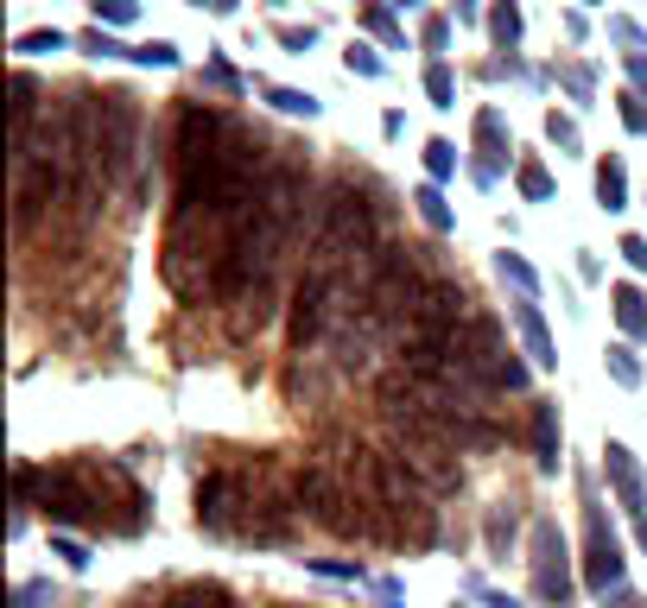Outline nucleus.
<instances>
[{
	"instance_id": "obj_27",
	"label": "nucleus",
	"mask_w": 647,
	"mask_h": 608,
	"mask_svg": "<svg viewBox=\"0 0 647 608\" xmlns=\"http://www.w3.org/2000/svg\"><path fill=\"white\" fill-rule=\"evenodd\" d=\"M134 64H152V71H172V64H179V45H166V38H152V45H141V51H134Z\"/></svg>"
},
{
	"instance_id": "obj_28",
	"label": "nucleus",
	"mask_w": 647,
	"mask_h": 608,
	"mask_svg": "<svg viewBox=\"0 0 647 608\" xmlns=\"http://www.w3.org/2000/svg\"><path fill=\"white\" fill-rule=\"evenodd\" d=\"M496 266H502V280H514L521 291H534V266H527L521 253H496Z\"/></svg>"
},
{
	"instance_id": "obj_10",
	"label": "nucleus",
	"mask_w": 647,
	"mask_h": 608,
	"mask_svg": "<svg viewBox=\"0 0 647 608\" xmlns=\"http://www.w3.org/2000/svg\"><path fill=\"white\" fill-rule=\"evenodd\" d=\"M242 507H248V469H210L197 482V526L204 533H242Z\"/></svg>"
},
{
	"instance_id": "obj_30",
	"label": "nucleus",
	"mask_w": 647,
	"mask_h": 608,
	"mask_svg": "<svg viewBox=\"0 0 647 608\" xmlns=\"http://www.w3.org/2000/svg\"><path fill=\"white\" fill-rule=\"evenodd\" d=\"M565 89H572V102H590V71H584V64H565Z\"/></svg>"
},
{
	"instance_id": "obj_22",
	"label": "nucleus",
	"mask_w": 647,
	"mask_h": 608,
	"mask_svg": "<svg viewBox=\"0 0 647 608\" xmlns=\"http://www.w3.org/2000/svg\"><path fill=\"white\" fill-rule=\"evenodd\" d=\"M362 26L375 38H388V45H400V26H394V13H388L381 0H362Z\"/></svg>"
},
{
	"instance_id": "obj_24",
	"label": "nucleus",
	"mask_w": 647,
	"mask_h": 608,
	"mask_svg": "<svg viewBox=\"0 0 647 608\" xmlns=\"http://www.w3.org/2000/svg\"><path fill=\"white\" fill-rule=\"evenodd\" d=\"M96 7V26H127L141 13V0H89Z\"/></svg>"
},
{
	"instance_id": "obj_20",
	"label": "nucleus",
	"mask_w": 647,
	"mask_h": 608,
	"mask_svg": "<svg viewBox=\"0 0 647 608\" xmlns=\"http://www.w3.org/2000/svg\"><path fill=\"white\" fill-rule=\"evenodd\" d=\"M426 96H431V108L457 102V76H451V64H431V71H426Z\"/></svg>"
},
{
	"instance_id": "obj_15",
	"label": "nucleus",
	"mask_w": 647,
	"mask_h": 608,
	"mask_svg": "<svg viewBox=\"0 0 647 608\" xmlns=\"http://www.w3.org/2000/svg\"><path fill=\"white\" fill-rule=\"evenodd\" d=\"M597 197H603V210H622V203H628V172H622V159H603V165H597Z\"/></svg>"
},
{
	"instance_id": "obj_7",
	"label": "nucleus",
	"mask_w": 647,
	"mask_h": 608,
	"mask_svg": "<svg viewBox=\"0 0 647 608\" xmlns=\"http://www.w3.org/2000/svg\"><path fill=\"white\" fill-rule=\"evenodd\" d=\"M343 311V291H337V273L330 266H305V280L292 286L286 298V336L292 349H312L324 330H330V318Z\"/></svg>"
},
{
	"instance_id": "obj_9",
	"label": "nucleus",
	"mask_w": 647,
	"mask_h": 608,
	"mask_svg": "<svg viewBox=\"0 0 647 608\" xmlns=\"http://www.w3.org/2000/svg\"><path fill=\"white\" fill-rule=\"evenodd\" d=\"M229 114L210 102H184L179 108V121H172V178H191L197 165H210L216 159V146L229 140Z\"/></svg>"
},
{
	"instance_id": "obj_2",
	"label": "nucleus",
	"mask_w": 647,
	"mask_h": 608,
	"mask_svg": "<svg viewBox=\"0 0 647 608\" xmlns=\"http://www.w3.org/2000/svg\"><path fill=\"white\" fill-rule=\"evenodd\" d=\"M381 235V190L356 172H337L324 184L318 215H312V266H356V253H368V241Z\"/></svg>"
},
{
	"instance_id": "obj_33",
	"label": "nucleus",
	"mask_w": 647,
	"mask_h": 608,
	"mask_svg": "<svg viewBox=\"0 0 647 608\" xmlns=\"http://www.w3.org/2000/svg\"><path fill=\"white\" fill-rule=\"evenodd\" d=\"M610 33L622 38V45H628V51H642V26H635V20H610Z\"/></svg>"
},
{
	"instance_id": "obj_3",
	"label": "nucleus",
	"mask_w": 647,
	"mask_h": 608,
	"mask_svg": "<svg viewBox=\"0 0 647 608\" xmlns=\"http://www.w3.org/2000/svg\"><path fill=\"white\" fill-rule=\"evenodd\" d=\"M469 323V291L457 280H431L426 298L413 305V318L400 323V368L451 381V336Z\"/></svg>"
},
{
	"instance_id": "obj_17",
	"label": "nucleus",
	"mask_w": 647,
	"mask_h": 608,
	"mask_svg": "<svg viewBox=\"0 0 647 608\" xmlns=\"http://www.w3.org/2000/svg\"><path fill=\"white\" fill-rule=\"evenodd\" d=\"M514 184H521V197H534V203L552 197V172H546L539 159H521V165H514Z\"/></svg>"
},
{
	"instance_id": "obj_32",
	"label": "nucleus",
	"mask_w": 647,
	"mask_h": 608,
	"mask_svg": "<svg viewBox=\"0 0 647 608\" xmlns=\"http://www.w3.org/2000/svg\"><path fill=\"white\" fill-rule=\"evenodd\" d=\"M312 26H280V45H286V51H312Z\"/></svg>"
},
{
	"instance_id": "obj_21",
	"label": "nucleus",
	"mask_w": 647,
	"mask_h": 608,
	"mask_svg": "<svg viewBox=\"0 0 647 608\" xmlns=\"http://www.w3.org/2000/svg\"><path fill=\"white\" fill-rule=\"evenodd\" d=\"M260 96L280 108V114H305V121L318 114V96H305V89H260Z\"/></svg>"
},
{
	"instance_id": "obj_4",
	"label": "nucleus",
	"mask_w": 647,
	"mask_h": 608,
	"mask_svg": "<svg viewBox=\"0 0 647 608\" xmlns=\"http://www.w3.org/2000/svg\"><path fill=\"white\" fill-rule=\"evenodd\" d=\"M451 387H483V394H521L527 368L502 343V323L469 311V323L451 336Z\"/></svg>"
},
{
	"instance_id": "obj_26",
	"label": "nucleus",
	"mask_w": 647,
	"mask_h": 608,
	"mask_svg": "<svg viewBox=\"0 0 647 608\" xmlns=\"http://www.w3.org/2000/svg\"><path fill=\"white\" fill-rule=\"evenodd\" d=\"M83 51H89V58H134V51H127L114 33H102V26H96V33H83Z\"/></svg>"
},
{
	"instance_id": "obj_41",
	"label": "nucleus",
	"mask_w": 647,
	"mask_h": 608,
	"mask_svg": "<svg viewBox=\"0 0 647 608\" xmlns=\"http://www.w3.org/2000/svg\"><path fill=\"white\" fill-rule=\"evenodd\" d=\"M457 7V20H476V0H451Z\"/></svg>"
},
{
	"instance_id": "obj_14",
	"label": "nucleus",
	"mask_w": 647,
	"mask_h": 608,
	"mask_svg": "<svg viewBox=\"0 0 647 608\" xmlns=\"http://www.w3.org/2000/svg\"><path fill=\"white\" fill-rule=\"evenodd\" d=\"M514 323H521V336H527V349H534V361L539 368H552V336H546V323H539V311L534 305H514Z\"/></svg>"
},
{
	"instance_id": "obj_36",
	"label": "nucleus",
	"mask_w": 647,
	"mask_h": 608,
	"mask_svg": "<svg viewBox=\"0 0 647 608\" xmlns=\"http://www.w3.org/2000/svg\"><path fill=\"white\" fill-rule=\"evenodd\" d=\"M426 45L431 51H444V45H451V26H444V20H426Z\"/></svg>"
},
{
	"instance_id": "obj_13",
	"label": "nucleus",
	"mask_w": 647,
	"mask_h": 608,
	"mask_svg": "<svg viewBox=\"0 0 647 608\" xmlns=\"http://www.w3.org/2000/svg\"><path fill=\"white\" fill-rule=\"evenodd\" d=\"M166 608H235V596L222 583H184V590L166 596Z\"/></svg>"
},
{
	"instance_id": "obj_29",
	"label": "nucleus",
	"mask_w": 647,
	"mask_h": 608,
	"mask_svg": "<svg viewBox=\"0 0 647 608\" xmlns=\"http://www.w3.org/2000/svg\"><path fill=\"white\" fill-rule=\"evenodd\" d=\"M343 64H350L356 76H381V58H375L368 45H350V51H343Z\"/></svg>"
},
{
	"instance_id": "obj_42",
	"label": "nucleus",
	"mask_w": 647,
	"mask_h": 608,
	"mask_svg": "<svg viewBox=\"0 0 647 608\" xmlns=\"http://www.w3.org/2000/svg\"><path fill=\"white\" fill-rule=\"evenodd\" d=\"M400 7H419V0H400Z\"/></svg>"
},
{
	"instance_id": "obj_12",
	"label": "nucleus",
	"mask_w": 647,
	"mask_h": 608,
	"mask_svg": "<svg viewBox=\"0 0 647 608\" xmlns=\"http://www.w3.org/2000/svg\"><path fill=\"white\" fill-rule=\"evenodd\" d=\"M33 114H38V83L20 71V76H13V146L33 140Z\"/></svg>"
},
{
	"instance_id": "obj_16",
	"label": "nucleus",
	"mask_w": 647,
	"mask_h": 608,
	"mask_svg": "<svg viewBox=\"0 0 647 608\" xmlns=\"http://www.w3.org/2000/svg\"><path fill=\"white\" fill-rule=\"evenodd\" d=\"M610 298H615V323H622L628 336H642V330H647V298L635 286H615Z\"/></svg>"
},
{
	"instance_id": "obj_35",
	"label": "nucleus",
	"mask_w": 647,
	"mask_h": 608,
	"mask_svg": "<svg viewBox=\"0 0 647 608\" xmlns=\"http://www.w3.org/2000/svg\"><path fill=\"white\" fill-rule=\"evenodd\" d=\"M622 260H628V266H642V273H647V241H642V235H628V241H622Z\"/></svg>"
},
{
	"instance_id": "obj_34",
	"label": "nucleus",
	"mask_w": 647,
	"mask_h": 608,
	"mask_svg": "<svg viewBox=\"0 0 647 608\" xmlns=\"http://www.w3.org/2000/svg\"><path fill=\"white\" fill-rule=\"evenodd\" d=\"M622 121H628V127H647V102H642V96H622Z\"/></svg>"
},
{
	"instance_id": "obj_1",
	"label": "nucleus",
	"mask_w": 647,
	"mask_h": 608,
	"mask_svg": "<svg viewBox=\"0 0 647 608\" xmlns=\"http://www.w3.org/2000/svg\"><path fill=\"white\" fill-rule=\"evenodd\" d=\"M76 152L83 172L102 184H127L134 159H141V102L127 89H102V96H76Z\"/></svg>"
},
{
	"instance_id": "obj_38",
	"label": "nucleus",
	"mask_w": 647,
	"mask_h": 608,
	"mask_svg": "<svg viewBox=\"0 0 647 608\" xmlns=\"http://www.w3.org/2000/svg\"><path fill=\"white\" fill-rule=\"evenodd\" d=\"M610 368L622 374V381H635V361H628V349H610Z\"/></svg>"
},
{
	"instance_id": "obj_37",
	"label": "nucleus",
	"mask_w": 647,
	"mask_h": 608,
	"mask_svg": "<svg viewBox=\"0 0 647 608\" xmlns=\"http://www.w3.org/2000/svg\"><path fill=\"white\" fill-rule=\"evenodd\" d=\"M628 76H635V89L647 96V51H628Z\"/></svg>"
},
{
	"instance_id": "obj_19",
	"label": "nucleus",
	"mask_w": 647,
	"mask_h": 608,
	"mask_svg": "<svg viewBox=\"0 0 647 608\" xmlns=\"http://www.w3.org/2000/svg\"><path fill=\"white\" fill-rule=\"evenodd\" d=\"M413 203H419V215H426V228H451V203H444V190L438 184H426V190H413Z\"/></svg>"
},
{
	"instance_id": "obj_5",
	"label": "nucleus",
	"mask_w": 647,
	"mask_h": 608,
	"mask_svg": "<svg viewBox=\"0 0 647 608\" xmlns=\"http://www.w3.org/2000/svg\"><path fill=\"white\" fill-rule=\"evenodd\" d=\"M426 248H381L368 253V273H362V318L375 330L388 323H406L413 305L426 298Z\"/></svg>"
},
{
	"instance_id": "obj_8",
	"label": "nucleus",
	"mask_w": 647,
	"mask_h": 608,
	"mask_svg": "<svg viewBox=\"0 0 647 608\" xmlns=\"http://www.w3.org/2000/svg\"><path fill=\"white\" fill-rule=\"evenodd\" d=\"M292 488H298V513H305L312 526L343 538V520H350V475H337L324 457H305V463L292 469Z\"/></svg>"
},
{
	"instance_id": "obj_23",
	"label": "nucleus",
	"mask_w": 647,
	"mask_h": 608,
	"mask_svg": "<svg viewBox=\"0 0 647 608\" xmlns=\"http://www.w3.org/2000/svg\"><path fill=\"white\" fill-rule=\"evenodd\" d=\"M71 38L58 33V26H45V33H20V45L13 51H26V58H45V51H64Z\"/></svg>"
},
{
	"instance_id": "obj_6",
	"label": "nucleus",
	"mask_w": 647,
	"mask_h": 608,
	"mask_svg": "<svg viewBox=\"0 0 647 608\" xmlns=\"http://www.w3.org/2000/svg\"><path fill=\"white\" fill-rule=\"evenodd\" d=\"M394 431H400V463L419 475V488H431V495H457L464 488L457 444L444 437L438 419H394Z\"/></svg>"
},
{
	"instance_id": "obj_18",
	"label": "nucleus",
	"mask_w": 647,
	"mask_h": 608,
	"mask_svg": "<svg viewBox=\"0 0 647 608\" xmlns=\"http://www.w3.org/2000/svg\"><path fill=\"white\" fill-rule=\"evenodd\" d=\"M489 33H496V45H521V7L514 0H496V13H489Z\"/></svg>"
},
{
	"instance_id": "obj_11",
	"label": "nucleus",
	"mask_w": 647,
	"mask_h": 608,
	"mask_svg": "<svg viewBox=\"0 0 647 608\" xmlns=\"http://www.w3.org/2000/svg\"><path fill=\"white\" fill-rule=\"evenodd\" d=\"M476 146H483L476 178L496 184V172H502V152H508V127H502V114H496V108H483V114H476Z\"/></svg>"
},
{
	"instance_id": "obj_25",
	"label": "nucleus",
	"mask_w": 647,
	"mask_h": 608,
	"mask_svg": "<svg viewBox=\"0 0 647 608\" xmlns=\"http://www.w3.org/2000/svg\"><path fill=\"white\" fill-rule=\"evenodd\" d=\"M426 172H431V178H451V172H457V146H451V140H431L426 146Z\"/></svg>"
},
{
	"instance_id": "obj_31",
	"label": "nucleus",
	"mask_w": 647,
	"mask_h": 608,
	"mask_svg": "<svg viewBox=\"0 0 647 608\" xmlns=\"http://www.w3.org/2000/svg\"><path fill=\"white\" fill-rule=\"evenodd\" d=\"M546 134H552V140L565 146V152H572V146H577V127H572V121H565V114H559V108L546 114Z\"/></svg>"
},
{
	"instance_id": "obj_39",
	"label": "nucleus",
	"mask_w": 647,
	"mask_h": 608,
	"mask_svg": "<svg viewBox=\"0 0 647 608\" xmlns=\"http://www.w3.org/2000/svg\"><path fill=\"white\" fill-rule=\"evenodd\" d=\"M210 83H216V89H235V71H229V64L216 58V64H210Z\"/></svg>"
},
{
	"instance_id": "obj_40",
	"label": "nucleus",
	"mask_w": 647,
	"mask_h": 608,
	"mask_svg": "<svg viewBox=\"0 0 647 608\" xmlns=\"http://www.w3.org/2000/svg\"><path fill=\"white\" fill-rule=\"evenodd\" d=\"M204 13H235V0H197Z\"/></svg>"
}]
</instances>
